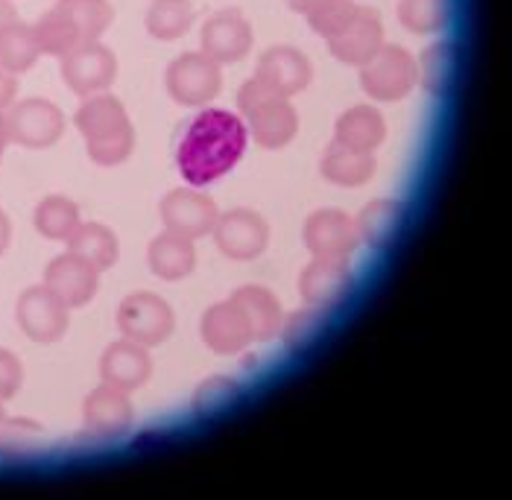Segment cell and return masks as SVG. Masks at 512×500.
<instances>
[{
    "instance_id": "22",
    "label": "cell",
    "mask_w": 512,
    "mask_h": 500,
    "mask_svg": "<svg viewBox=\"0 0 512 500\" xmlns=\"http://www.w3.org/2000/svg\"><path fill=\"white\" fill-rule=\"evenodd\" d=\"M378 164H375V153H363L355 147H346L340 141H331L328 150L322 153L319 161V173L340 188H360L375 176Z\"/></svg>"
},
{
    "instance_id": "9",
    "label": "cell",
    "mask_w": 512,
    "mask_h": 500,
    "mask_svg": "<svg viewBox=\"0 0 512 500\" xmlns=\"http://www.w3.org/2000/svg\"><path fill=\"white\" fill-rule=\"evenodd\" d=\"M158 214H161L164 231L182 234L188 240H199V237L211 234L217 217H220L214 199L208 193L197 191V188H176V191H170L161 199Z\"/></svg>"
},
{
    "instance_id": "40",
    "label": "cell",
    "mask_w": 512,
    "mask_h": 500,
    "mask_svg": "<svg viewBox=\"0 0 512 500\" xmlns=\"http://www.w3.org/2000/svg\"><path fill=\"white\" fill-rule=\"evenodd\" d=\"M9 240H12V226H9V217H6V214L0 211V255L6 252Z\"/></svg>"
},
{
    "instance_id": "8",
    "label": "cell",
    "mask_w": 512,
    "mask_h": 500,
    "mask_svg": "<svg viewBox=\"0 0 512 500\" xmlns=\"http://www.w3.org/2000/svg\"><path fill=\"white\" fill-rule=\"evenodd\" d=\"M6 129H9L12 144L30 147V150H44L62 138L65 117L59 112V106H53L50 100L30 97V100L12 106V112L6 115Z\"/></svg>"
},
{
    "instance_id": "18",
    "label": "cell",
    "mask_w": 512,
    "mask_h": 500,
    "mask_svg": "<svg viewBox=\"0 0 512 500\" xmlns=\"http://www.w3.org/2000/svg\"><path fill=\"white\" fill-rule=\"evenodd\" d=\"M100 375L103 384L118 386V389H141L153 375V360L147 346L135 343V340H118L103 351L100 357Z\"/></svg>"
},
{
    "instance_id": "11",
    "label": "cell",
    "mask_w": 512,
    "mask_h": 500,
    "mask_svg": "<svg viewBox=\"0 0 512 500\" xmlns=\"http://www.w3.org/2000/svg\"><path fill=\"white\" fill-rule=\"evenodd\" d=\"M15 319L21 331L36 343H56L68 331V308L44 287H30L18 296Z\"/></svg>"
},
{
    "instance_id": "7",
    "label": "cell",
    "mask_w": 512,
    "mask_h": 500,
    "mask_svg": "<svg viewBox=\"0 0 512 500\" xmlns=\"http://www.w3.org/2000/svg\"><path fill=\"white\" fill-rule=\"evenodd\" d=\"M211 234L217 249L232 261H255L270 243L267 220L252 208H232L220 214Z\"/></svg>"
},
{
    "instance_id": "33",
    "label": "cell",
    "mask_w": 512,
    "mask_h": 500,
    "mask_svg": "<svg viewBox=\"0 0 512 500\" xmlns=\"http://www.w3.org/2000/svg\"><path fill=\"white\" fill-rule=\"evenodd\" d=\"M454 68V53L448 41H434L428 50H422V56L416 59V82H422L425 91L431 94H442L448 77Z\"/></svg>"
},
{
    "instance_id": "26",
    "label": "cell",
    "mask_w": 512,
    "mask_h": 500,
    "mask_svg": "<svg viewBox=\"0 0 512 500\" xmlns=\"http://www.w3.org/2000/svg\"><path fill=\"white\" fill-rule=\"evenodd\" d=\"M68 246L71 252L82 258L85 264H91L94 270H109L118 264L120 246L118 237L112 234L109 226H100V223H79L77 231L68 237Z\"/></svg>"
},
{
    "instance_id": "19",
    "label": "cell",
    "mask_w": 512,
    "mask_h": 500,
    "mask_svg": "<svg viewBox=\"0 0 512 500\" xmlns=\"http://www.w3.org/2000/svg\"><path fill=\"white\" fill-rule=\"evenodd\" d=\"M82 419H85V427L97 436H120L132 427L135 407H132L126 389L103 384L85 398Z\"/></svg>"
},
{
    "instance_id": "1",
    "label": "cell",
    "mask_w": 512,
    "mask_h": 500,
    "mask_svg": "<svg viewBox=\"0 0 512 500\" xmlns=\"http://www.w3.org/2000/svg\"><path fill=\"white\" fill-rule=\"evenodd\" d=\"M249 129L243 117L229 109H202L176 147V167L179 176L191 188H205L223 179L246 153Z\"/></svg>"
},
{
    "instance_id": "30",
    "label": "cell",
    "mask_w": 512,
    "mask_h": 500,
    "mask_svg": "<svg viewBox=\"0 0 512 500\" xmlns=\"http://www.w3.org/2000/svg\"><path fill=\"white\" fill-rule=\"evenodd\" d=\"M33 33H36V41H39V50L41 53H47V56H65V53H71L79 41L77 27H74V21L59 9V6H53L50 12H44L39 21L33 24Z\"/></svg>"
},
{
    "instance_id": "43",
    "label": "cell",
    "mask_w": 512,
    "mask_h": 500,
    "mask_svg": "<svg viewBox=\"0 0 512 500\" xmlns=\"http://www.w3.org/2000/svg\"><path fill=\"white\" fill-rule=\"evenodd\" d=\"M3 422H6V413H3V404H0V430H3Z\"/></svg>"
},
{
    "instance_id": "6",
    "label": "cell",
    "mask_w": 512,
    "mask_h": 500,
    "mask_svg": "<svg viewBox=\"0 0 512 500\" xmlns=\"http://www.w3.org/2000/svg\"><path fill=\"white\" fill-rule=\"evenodd\" d=\"M115 77H118V59L100 41L77 44L71 53L62 56V79L79 97L103 94L115 82Z\"/></svg>"
},
{
    "instance_id": "15",
    "label": "cell",
    "mask_w": 512,
    "mask_h": 500,
    "mask_svg": "<svg viewBox=\"0 0 512 500\" xmlns=\"http://www.w3.org/2000/svg\"><path fill=\"white\" fill-rule=\"evenodd\" d=\"M199 334H202V343L220 357H235L255 343L246 316L240 313L232 299L217 302L202 313Z\"/></svg>"
},
{
    "instance_id": "32",
    "label": "cell",
    "mask_w": 512,
    "mask_h": 500,
    "mask_svg": "<svg viewBox=\"0 0 512 500\" xmlns=\"http://www.w3.org/2000/svg\"><path fill=\"white\" fill-rule=\"evenodd\" d=\"M395 15L404 30L416 36H434L448 24V0H398Z\"/></svg>"
},
{
    "instance_id": "12",
    "label": "cell",
    "mask_w": 512,
    "mask_h": 500,
    "mask_svg": "<svg viewBox=\"0 0 512 500\" xmlns=\"http://www.w3.org/2000/svg\"><path fill=\"white\" fill-rule=\"evenodd\" d=\"M252 50V27L240 9H220L202 24V53L217 65L240 62Z\"/></svg>"
},
{
    "instance_id": "28",
    "label": "cell",
    "mask_w": 512,
    "mask_h": 500,
    "mask_svg": "<svg viewBox=\"0 0 512 500\" xmlns=\"http://www.w3.org/2000/svg\"><path fill=\"white\" fill-rule=\"evenodd\" d=\"M194 6L191 0H153L147 9V30L158 41L182 39L191 30Z\"/></svg>"
},
{
    "instance_id": "39",
    "label": "cell",
    "mask_w": 512,
    "mask_h": 500,
    "mask_svg": "<svg viewBox=\"0 0 512 500\" xmlns=\"http://www.w3.org/2000/svg\"><path fill=\"white\" fill-rule=\"evenodd\" d=\"M18 21V12H15V6L9 3V0H0V33L9 27V24H15Z\"/></svg>"
},
{
    "instance_id": "5",
    "label": "cell",
    "mask_w": 512,
    "mask_h": 500,
    "mask_svg": "<svg viewBox=\"0 0 512 500\" xmlns=\"http://www.w3.org/2000/svg\"><path fill=\"white\" fill-rule=\"evenodd\" d=\"M118 328L126 340H135L147 348L161 346L176 328V313L161 296L141 290L120 302Z\"/></svg>"
},
{
    "instance_id": "35",
    "label": "cell",
    "mask_w": 512,
    "mask_h": 500,
    "mask_svg": "<svg viewBox=\"0 0 512 500\" xmlns=\"http://www.w3.org/2000/svg\"><path fill=\"white\" fill-rule=\"evenodd\" d=\"M319 328H322V316H319V308H302L296 310V313H290V316H284V322H281V340H284V346L287 348H305L314 343V337L319 334Z\"/></svg>"
},
{
    "instance_id": "3",
    "label": "cell",
    "mask_w": 512,
    "mask_h": 500,
    "mask_svg": "<svg viewBox=\"0 0 512 500\" xmlns=\"http://www.w3.org/2000/svg\"><path fill=\"white\" fill-rule=\"evenodd\" d=\"M360 85L372 100H404L416 88V59L398 44H381V50L360 65Z\"/></svg>"
},
{
    "instance_id": "14",
    "label": "cell",
    "mask_w": 512,
    "mask_h": 500,
    "mask_svg": "<svg viewBox=\"0 0 512 500\" xmlns=\"http://www.w3.org/2000/svg\"><path fill=\"white\" fill-rule=\"evenodd\" d=\"M44 287L68 310L85 308L97 293V270L74 252L56 255L44 270Z\"/></svg>"
},
{
    "instance_id": "41",
    "label": "cell",
    "mask_w": 512,
    "mask_h": 500,
    "mask_svg": "<svg viewBox=\"0 0 512 500\" xmlns=\"http://www.w3.org/2000/svg\"><path fill=\"white\" fill-rule=\"evenodd\" d=\"M284 3H287L293 12H299V15H308V12L314 9L319 0H284Z\"/></svg>"
},
{
    "instance_id": "2",
    "label": "cell",
    "mask_w": 512,
    "mask_h": 500,
    "mask_svg": "<svg viewBox=\"0 0 512 500\" xmlns=\"http://www.w3.org/2000/svg\"><path fill=\"white\" fill-rule=\"evenodd\" d=\"M77 129L85 138L88 158L100 167H118L135 147V129L126 109L112 94H91L77 109Z\"/></svg>"
},
{
    "instance_id": "37",
    "label": "cell",
    "mask_w": 512,
    "mask_h": 500,
    "mask_svg": "<svg viewBox=\"0 0 512 500\" xmlns=\"http://www.w3.org/2000/svg\"><path fill=\"white\" fill-rule=\"evenodd\" d=\"M21 384H24V366H21V360L12 351L0 348V404L9 401L21 389Z\"/></svg>"
},
{
    "instance_id": "13",
    "label": "cell",
    "mask_w": 512,
    "mask_h": 500,
    "mask_svg": "<svg viewBox=\"0 0 512 500\" xmlns=\"http://www.w3.org/2000/svg\"><path fill=\"white\" fill-rule=\"evenodd\" d=\"M255 77L264 79L278 97L290 100V97L302 94L311 85L314 68H311V59L299 47L276 44V47H270V50L261 53Z\"/></svg>"
},
{
    "instance_id": "23",
    "label": "cell",
    "mask_w": 512,
    "mask_h": 500,
    "mask_svg": "<svg viewBox=\"0 0 512 500\" xmlns=\"http://www.w3.org/2000/svg\"><path fill=\"white\" fill-rule=\"evenodd\" d=\"M334 141L355 147L363 153H375L387 141V123L384 115L372 106H352L337 117L334 126Z\"/></svg>"
},
{
    "instance_id": "34",
    "label": "cell",
    "mask_w": 512,
    "mask_h": 500,
    "mask_svg": "<svg viewBox=\"0 0 512 500\" xmlns=\"http://www.w3.org/2000/svg\"><path fill=\"white\" fill-rule=\"evenodd\" d=\"M355 12V0H319L314 9L308 12V24H311V30H314L316 36H322V39L328 41L334 39V36H340L352 24Z\"/></svg>"
},
{
    "instance_id": "42",
    "label": "cell",
    "mask_w": 512,
    "mask_h": 500,
    "mask_svg": "<svg viewBox=\"0 0 512 500\" xmlns=\"http://www.w3.org/2000/svg\"><path fill=\"white\" fill-rule=\"evenodd\" d=\"M6 144H12V141H9V129H6V115L0 112V158H3Z\"/></svg>"
},
{
    "instance_id": "21",
    "label": "cell",
    "mask_w": 512,
    "mask_h": 500,
    "mask_svg": "<svg viewBox=\"0 0 512 500\" xmlns=\"http://www.w3.org/2000/svg\"><path fill=\"white\" fill-rule=\"evenodd\" d=\"M232 302H235L237 308H240V313L246 316L255 343H270V340H276L278 331H281V322H284V310H281L278 299L267 290V287L246 284V287H240V290L232 293Z\"/></svg>"
},
{
    "instance_id": "38",
    "label": "cell",
    "mask_w": 512,
    "mask_h": 500,
    "mask_svg": "<svg viewBox=\"0 0 512 500\" xmlns=\"http://www.w3.org/2000/svg\"><path fill=\"white\" fill-rule=\"evenodd\" d=\"M15 94H18V79H15L12 71H6V68L0 65V112H3L6 106H12Z\"/></svg>"
},
{
    "instance_id": "31",
    "label": "cell",
    "mask_w": 512,
    "mask_h": 500,
    "mask_svg": "<svg viewBox=\"0 0 512 500\" xmlns=\"http://www.w3.org/2000/svg\"><path fill=\"white\" fill-rule=\"evenodd\" d=\"M77 27L79 41H97L112 24L115 12L109 0H59L56 3Z\"/></svg>"
},
{
    "instance_id": "16",
    "label": "cell",
    "mask_w": 512,
    "mask_h": 500,
    "mask_svg": "<svg viewBox=\"0 0 512 500\" xmlns=\"http://www.w3.org/2000/svg\"><path fill=\"white\" fill-rule=\"evenodd\" d=\"M381 44H384V24H381L378 9H372V6H357L352 24H349L340 36L328 39V50H331V56L340 59L343 65H355V68H360L366 59H372V56L381 50Z\"/></svg>"
},
{
    "instance_id": "20",
    "label": "cell",
    "mask_w": 512,
    "mask_h": 500,
    "mask_svg": "<svg viewBox=\"0 0 512 500\" xmlns=\"http://www.w3.org/2000/svg\"><path fill=\"white\" fill-rule=\"evenodd\" d=\"M349 284H352L349 261L314 258L299 275V296L311 308H328V305L340 302V296L349 290Z\"/></svg>"
},
{
    "instance_id": "36",
    "label": "cell",
    "mask_w": 512,
    "mask_h": 500,
    "mask_svg": "<svg viewBox=\"0 0 512 500\" xmlns=\"http://www.w3.org/2000/svg\"><path fill=\"white\" fill-rule=\"evenodd\" d=\"M237 392L240 389H237L232 378L214 375V378H208V381L199 384L197 395H194V407H197V413H202V416H214V413L226 410L235 401Z\"/></svg>"
},
{
    "instance_id": "4",
    "label": "cell",
    "mask_w": 512,
    "mask_h": 500,
    "mask_svg": "<svg viewBox=\"0 0 512 500\" xmlns=\"http://www.w3.org/2000/svg\"><path fill=\"white\" fill-rule=\"evenodd\" d=\"M164 85L167 94L182 106H208L223 88V71L211 56L194 50V53H182L167 65Z\"/></svg>"
},
{
    "instance_id": "24",
    "label": "cell",
    "mask_w": 512,
    "mask_h": 500,
    "mask_svg": "<svg viewBox=\"0 0 512 500\" xmlns=\"http://www.w3.org/2000/svg\"><path fill=\"white\" fill-rule=\"evenodd\" d=\"M147 258H150V270L156 272L161 281H182L197 267L194 240H188L182 234H173V231L158 234L156 240L150 243Z\"/></svg>"
},
{
    "instance_id": "17",
    "label": "cell",
    "mask_w": 512,
    "mask_h": 500,
    "mask_svg": "<svg viewBox=\"0 0 512 500\" xmlns=\"http://www.w3.org/2000/svg\"><path fill=\"white\" fill-rule=\"evenodd\" d=\"M243 117H246L249 135L264 150H281V147H287L296 138V132H299V115H296V109L290 106V100H284L278 94L264 97L258 106H252Z\"/></svg>"
},
{
    "instance_id": "29",
    "label": "cell",
    "mask_w": 512,
    "mask_h": 500,
    "mask_svg": "<svg viewBox=\"0 0 512 500\" xmlns=\"http://www.w3.org/2000/svg\"><path fill=\"white\" fill-rule=\"evenodd\" d=\"M33 220H36L39 234H44L47 240H62V243H68V237L82 223L77 202L68 199V196H47V199H41Z\"/></svg>"
},
{
    "instance_id": "27",
    "label": "cell",
    "mask_w": 512,
    "mask_h": 500,
    "mask_svg": "<svg viewBox=\"0 0 512 500\" xmlns=\"http://www.w3.org/2000/svg\"><path fill=\"white\" fill-rule=\"evenodd\" d=\"M41 56L39 41L30 24H9L0 33V65L12 74H27Z\"/></svg>"
},
{
    "instance_id": "10",
    "label": "cell",
    "mask_w": 512,
    "mask_h": 500,
    "mask_svg": "<svg viewBox=\"0 0 512 500\" xmlns=\"http://www.w3.org/2000/svg\"><path fill=\"white\" fill-rule=\"evenodd\" d=\"M302 240L308 246V252L314 258H337V261H349L352 252L357 249L360 237H357V223L340 208H319L302 229Z\"/></svg>"
},
{
    "instance_id": "25",
    "label": "cell",
    "mask_w": 512,
    "mask_h": 500,
    "mask_svg": "<svg viewBox=\"0 0 512 500\" xmlns=\"http://www.w3.org/2000/svg\"><path fill=\"white\" fill-rule=\"evenodd\" d=\"M404 220V205L395 199H372L357 214V237L372 249H384L395 240Z\"/></svg>"
}]
</instances>
